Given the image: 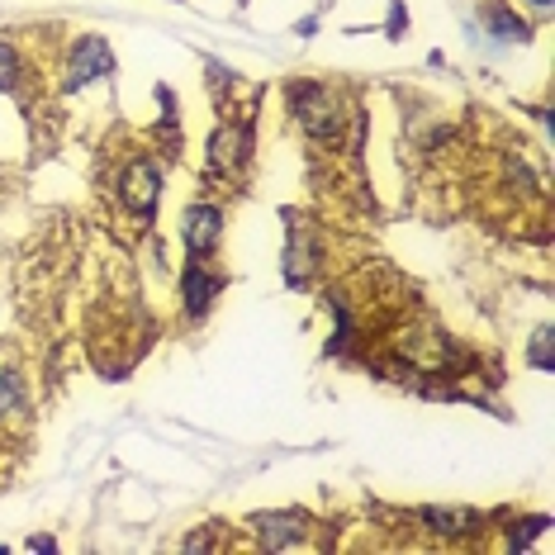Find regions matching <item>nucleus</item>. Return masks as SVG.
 I'll list each match as a JSON object with an SVG mask.
<instances>
[{
    "label": "nucleus",
    "mask_w": 555,
    "mask_h": 555,
    "mask_svg": "<svg viewBox=\"0 0 555 555\" xmlns=\"http://www.w3.org/2000/svg\"><path fill=\"white\" fill-rule=\"evenodd\" d=\"M532 5H537V10H551V0H532Z\"/></svg>",
    "instance_id": "ddd939ff"
},
{
    "label": "nucleus",
    "mask_w": 555,
    "mask_h": 555,
    "mask_svg": "<svg viewBox=\"0 0 555 555\" xmlns=\"http://www.w3.org/2000/svg\"><path fill=\"white\" fill-rule=\"evenodd\" d=\"M115 199L133 214L138 223H153L157 199H162V167H157L153 157L124 162V171L115 176Z\"/></svg>",
    "instance_id": "7ed1b4c3"
},
{
    "label": "nucleus",
    "mask_w": 555,
    "mask_h": 555,
    "mask_svg": "<svg viewBox=\"0 0 555 555\" xmlns=\"http://www.w3.org/2000/svg\"><path fill=\"white\" fill-rule=\"evenodd\" d=\"M551 343H555V333H551V327H537L532 351H527V361H532L537 371H555V351H551Z\"/></svg>",
    "instance_id": "f8f14e48"
},
{
    "label": "nucleus",
    "mask_w": 555,
    "mask_h": 555,
    "mask_svg": "<svg viewBox=\"0 0 555 555\" xmlns=\"http://www.w3.org/2000/svg\"><path fill=\"white\" fill-rule=\"evenodd\" d=\"M34 413L29 375L20 365H0V427H24Z\"/></svg>",
    "instance_id": "6e6552de"
},
{
    "label": "nucleus",
    "mask_w": 555,
    "mask_h": 555,
    "mask_svg": "<svg viewBox=\"0 0 555 555\" xmlns=\"http://www.w3.org/2000/svg\"><path fill=\"white\" fill-rule=\"evenodd\" d=\"M289 95V115H299L305 133L313 143H343V100H337L333 86L323 81H289L285 86Z\"/></svg>",
    "instance_id": "f257e3e1"
},
{
    "label": "nucleus",
    "mask_w": 555,
    "mask_h": 555,
    "mask_svg": "<svg viewBox=\"0 0 555 555\" xmlns=\"http://www.w3.org/2000/svg\"><path fill=\"white\" fill-rule=\"evenodd\" d=\"M29 77V62H24L15 39H0V86L5 91H20V81Z\"/></svg>",
    "instance_id": "9b49d317"
},
{
    "label": "nucleus",
    "mask_w": 555,
    "mask_h": 555,
    "mask_svg": "<svg viewBox=\"0 0 555 555\" xmlns=\"http://www.w3.org/2000/svg\"><path fill=\"white\" fill-rule=\"evenodd\" d=\"M251 153H257V119H223L219 129L209 133V171L229 176V181H237V176L247 171Z\"/></svg>",
    "instance_id": "f03ea898"
},
{
    "label": "nucleus",
    "mask_w": 555,
    "mask_h": 555,
    "mask_svg": "<svg viewBox=\"0 0 555 555\" xmlns=\"http://www.w3.org/2000/svg\"><path fill=\"white\" fill-rule=\"evenodd\" d=\"M251 532H257V541L267 551H309V546H319V541H313V522L305 513H261V517H251Z\"/></svg>",
    "instance_id": "20e7f679"
},
{
    "label": "nucleus",
    "mask_w": 555,
    "mask_h": 555,
    "mask_svg": "<svg viewBox=\"0 0 555 555\" xmlns=\"http://www.w3.org/2000/svg\"><path fill=\"white\" fill-rule=\"evenodd\" d=\"M67 77H62V91H81L86 81H95V77H105L109 67H115V53H109V43L105 39H95V34H81L77 43L67 48Z\"/></svg>",
    "instance_id": "423d86ee"
},
{
    "label": "nucleus",
    "mask_w": 555,
    "mask_h": 555,
    "mask_svg": "<svg viewBox=\"0 0 555 555\" xmlns=\"http://www.w3.org/2000/svg\"><path fill=\"white\" fill-rule=\"evenodd\" d=\"M223 289V275L209 267V261H195L185 257V271H181V305L191 319H205V313L214 309V299H219Z\"/></svg>",
    "instance_id": "0eeeda50"
},
{
    "label": "nucleus",
    "mask_w": 555,
    "mask_h": 555,
    "mask_svg": "<svg viewBox=\"0 0 555 555\" xmlns=\"http://www.w3.org/2000/svg\"><path fill=\"white\" fill-rule=\"evenodd\" d=\"M479 15H485V24H494L499 39H508V43H527V39H532L527 20H517L513 10H503V0H489V5H479Z\"/></svg>",
    "instance_id": "9d476101"
},
{
    "label": "nucleus",
    "mask_w": 555,
    "mask_h": 555,
    "mask_svg": "<svg viewBox=\"0 0 555 555\" xmlns=\"http://www.w3.org/2000/svg\"><path fill=\"white\" fill-rule=\"evenodd\" d=\"M427 517V527H437V532L441 537H447V541H465V537H470V532H485V517H479V513H456V508H451V513H441V508H427L423 513Z\"/></svg>",
    "instance_id": "1a4fd4ad"
},
{
    "label": "nucleus",
    "mask_w": 555,
    "mask_h": 555,
    "mask_svg": "<svg viewBox=\"0 0 555 555\" xmlns=\"http://www.w3.org/2000/svg\"><path fill=\"white\" fill-rule=\"evenodd\" d=\"M223 243V209L219 205H191L181 219V247L195 261H214V251Z\"/></svg>",
    "instance_id": "39448f33"
}]
</instances>
